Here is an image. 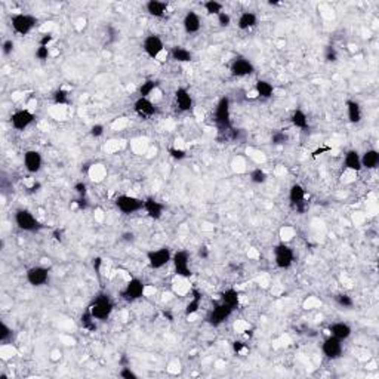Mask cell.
<instances>
[{
	"label": "cell",
	"mask_w": 379,
	"mask_h": 379,
	"mask_svg": "<svg viewBox=\"0 0 379 379\" xmlns=\"http://www.w3.org/2000/svg\"><path fill=\"white\" fill-rule=\"evenodd\" d=\"M113 308H114V304H113L111 298L105 293H101L92 301L87 311L90 313V316L95 320H107L111 316Z\"/></svg>",
	"instance_id": "obj_1"
},
{
	"label": "cell",
	"mask_w": 379,
	"mask_h": 379,
	"mask_svg": "<svg viewBox=\"0 0 379 379\" xmlns=\"http://www.w3.org/2000/svg\"><path fill=\"white\" fill-rule=\"evenodd\" d=\"M215 123L221 132L231 129V113H230V99L222 96L215 108Z\"/></svg>",
	"instance_id": "obj_2"
},
{
	"label": "cell",
	"mask_w": 379,
	"mask_h": 379,
	"mask_svg": "<svg viewBox=\"0 0 379 379\" xmlns=\"http://www.w3.org/2000/svg\"><path fill=\"white\" fill-rule=\"evenodd\" d=\"M293 261H295V254L289 244L280 243L274 247V262L279 268L288 270L289 267H292Z\"/></svg>",
	"instance_id": "obj_3"
},
{
	"label": "cell",
	"mask_w": 379,
	"mask_h": 379,
	"mask_svg": "<svg viewBox=\"0 0 379 379\" xmlns=\"http://www.w3.org/2000/svg\"><path fill=\"white\" fill-rule=\"evenodd\" d=\"M15 224L20 230L23 231H29V233H34L39 231L42 228L40 222L34 218V215L27 210V209H20L15 213Z\"/></svg>",
	"instance_id": "obj_4"
},
{
	"label": "cell",
	"mask_w": 379,
	"mask_h": 379,
	"mask_svg": "<svg viewBox=\"0 0 379 379\" xmlns=\"http://www.w3.org/2000/svg\"><path fill=\"white\" fill-rule=\"evenodd\" d=\"M147 261H148V265L153 270H160L168 262L172 261V252H171L169 247H160V249H156V250H148L147 252Z\"/></svg>",
	"instance_id": "obj_5"
},
{
	"label": "cell",
	"mask_w": 379,
	"mask_h": 379,
	"mask_svg": "<svg viewBox=\"0 0 379 379\" xmlns=\"http://www.w3.org/2000/svg\"><path fill=\"white\" fill-rule=\"evenodd\" d=\"M11 24L15 33L26 36L29 34L37 24V18H34L30 14H17L11 18Z\"/></svg>",
	"instance_id": "obj_6"
},
{
	"label": "cell",
	"mask_w": 379,
	"mask_h": 379,
	"mask_svg": "<svg viewBox=\"0 0 379 379\" xmlns=\"http://www.w3.org/2000/svg\"><path fill=\"white\" fill-rule=\"evenodd\" d=\"M116 206L121 213L131 215V213H135V212H138L144 207V200H141L138 197H134V196L121 194L116 199Z\"/></svg>",
	"instance_id": "obj_7"
},
{
	"label": "cell",
	"mask_w": 379,
	"mask_h": 379,
	"mask_svg": "<svg viewBox=\"0 0 379 379\" xmlns=\"http://www.w3.org/2000/svg\"><path fill=\"white\" fill-rule=\"evenodd\" d=\"M144 292H146V285L143 280L140 279H131L128 282V285L124 286V289L121 291V298L124 301H137L140 298L144 296Z\"/></svg>",
	"instance_id": "obj_8"
},
{
	"label": "cell",
	"mask_w": 379,
	"mask_h": 379,
	"mask_svg": "<svg viewBox=\"0 0 379 379\" xmlns=\"http://www.w3.org/2000/svg\"><path fill=\"white\" fill-rule=\"evenodd\" d=\"M172 262H174V268L175 273L181 277H190L191 276V270H190V255L187 250H178L176 254L172 257Z\"/></svg>",
	"instance_id": "obj_9"
},
{
	"label": "cell",
	"mask_w": 379,
	"mask_h": 379,
	"mask_svg": "<svg viewBox=\"0 0 379 379\" xmlns=\"http://www.w3.org/2000/svg\"><path fill=\"white\" fill-rule=\"evenodd\" d=\"M305 188L301 184H293L289 190V202L298 213L305 212Z\"/></svg>",
	"instance_id": "obj_10"
},
{
	"label": "cell",
	"mask_w": 379,
	"mask_h": 379,
	"mask_svg": "<svg viewBox=\"0 0 379 379\" xmlns=\"http://www.w3.org/2000/svg\"><path fill=\"white\" fill-rule=\"evenodd\" d=\"M26 279H27V282H29L31 286H36V288H37V286H43V285H46L48 280H49V270H48L46 267H40V265L31 267V268L27 270Z\"/></svg>",
	"instance_id": "obj_11"
},
{
	"label": "cell",
	"mask_w": 379,
	"mask_h": 379,
	"mask_svg": "<svg viewBox=\"0 0 379 379\" xmlns=\"http://www.w3.org/2000/svg\"><path fill=\"white\" fill-rule=\"evenodd\" d=\"M36 116L29 110H17L11 116V123L17 131H24L34 121Z\"/></svg>",
	"instance_id": "obj_12"
},
{
	"label": "cell",
	"mask_w": 379,
	"mask_h": 379,
	"mask_svg": "<svg viewBox=\"0 0 379 379\" xmlns=\"http://www.w3.org/2000/svg\"><path fill=\"white\" fill-rule=\"evenodd\" d=\"M143 49H144V52H146L150 58H154V59H156V58L163 52L165 45H163V40H162L159 36L150 34V36H147V37L144 39Z\"/></svg>",
	"instance_id": "obj_13"
},
{
	"label": "cell",
	"mask_w": 379,
	"mask_h": 379,
	"mask_svg": "<svg viewBox=\"0 0 379 379\" xmlns=\"http://www.w3.org/2000/svg\"><path fill=\"white\" fill-rule=\"evenodd\" d=\"M233 308L231 307H228V305H225L224 302H221V304H218L210 313H209V316H207V321H209V324H212V326H219V324H222L231 314H233Z\"/></svg>",
	"instance_id": "obj_14"
},
{
	"label": "cell",
	"mask_w": 379,
	"mask_h": 379,
	"mask_svg": "<svg viewBox=\"0 0 379 379\" xmlns=\"http://www.w3.org/2000/svg\"><path fill=\"white\" fill-rule=\"evenodd\" d=\"M230 71L234 77H246V76H250L255 73V67L246 58H235L231 62Z\"/></svg>",
	"instance_id": "obj_15"
},
{
	"label": "cell",
	"mask_w": 379,
	"mask_h": 379,
	"mask_svg": "<svg viewBox=\"0 0 379 379\" xmlns=\"http://www.w3.org/2000/svg\"><path fill=\"white\" fill-rule=\"evenodd\" d=\"M321 351L326 358H330V360L339 358L342 354V341L330 335L327 339H324L321 345Z\"/></svg>",
	"instance_id": "obj_16"
},
{
	"label": "cell",
	"mask_w": 379,
	"mask_h": 379,
	"mask_svg": "<svg viewBox=\"0 0 379 379\" xmlns=\"http://www.w3.org/2000/svg\"><path fill=\"white\" fill-rule=\"evenodd\" d=\"M134 110H135V113H137L140 117H143V118H150V117H153V116L157 113V107H156L148 98H143V96H140V98L135 101Z\"/></svg>",
	"instance_id": "obj_17"
},
{
	"label": "cell",
	"mask_w": 379,
	"mask_h": 379,
	"mask_svg": "<svg viewBox=\"0 0 379 379\" xmlns=\"http://www.w3.org/2000/svg\"><path fill=\"white\" fill-rule=\"evenodd\" d=\"M43 165V159L42 154L36 150H29L24 153V166L27 169V172L30 174H36L42 169Z\"/></svg>",
	"instance_id": "obj_18"
},
{
	"label": "cell",
	"mask_w": 379,
	"mask_h": 379,
	"mask_svg": "<svg viewBox=\"0 0 379 379\" xmlns=\"http://www.w3.org/2000/svg\"><path fill=\"white\" fill-rule=\"evenodd\" d=\"M175 102L181 111H190L193 108V98L185 87H178L175 90Z\"/></svg>",
	"instance_id": "obj_19"
},
{
	"label": "cell",
	"mask_w": 379,
	"mask_h": 379,
	"mask_svg": "<svg viewBox=\"0 0 379 379\" xmlns=\"http://www.w3.org/2000/svg\"><path fill=\"white\" fill-rule=\"evenodd\" d=\"M144 209L147 212V215L151 218V219H160L162 215H163V204L160 202H157L154 197H147L144 200Z\"/></svg>",
	"instance_id": "obj_20"
},
{
	"label": "cell",
	"mask_w": 379,
	"mask_h": 379,
	"mask_svg": "<svg viewBox=\"0 0 379 379\" xmlns=\"http://www.w3.org/2000/svg\"><path fill=\"white\" fill-rule=\"evenodd\" d=\"M182 26H184V30L188 33V34H194L200 30L202 27V21H200V17L194 12V11H190L185 14L184 17V21H182Z\"/></svg>",
	"instance_id": "obj_21"
},
{
	"label": "cell",
	"mask_w": 379,
	"mask_h": 379,
	"mask_svg": "<svg viewBox=\"0 0 379 379\" xmlns=\"http://www.w3.org/2000/svg\"><path fill=\"white\" fill-rule=\"evenodd\" d=\"M329 332H330L332 336H335V338H338L341 341H345V339H348L351 336L352 329H351L350 324H347L344 321H336V323L329 326Z\"/></svg>",
	"instance_id": "obj_22"
},
{
	"label": "cell",
	"mask_w": 379,
	"mask_h": 379,
	"mask_svg": "<svg viewBox=\"0 0 379 379\" xmlns=\"http://www.w3.org/2000/svg\"><path fill=\"white\" fill-rule=\"evenodd\" d=\"M146 9L147 12L151 15V17H156V18H163L166 11H168V3L166 2H162V0H148L147 5H146Z\"/></svg>",
	"instance_id": "obj_23"
},
{
	"label": "cell",
	"mask_w": 379,
	"mask_h": 379,
	"mask_svg": "<svg viewBox=\"0 0 379 379\" xmlns=\"http://www.w3.org/2000/svg\"><path fill=\"white\" fill-rule=\"evenodd\" d=\"M361 168L364 169H375L379 165V153L376 150H366L363 156H360Z\"/></svg>",
	"instance_id": "obj_24"
},
{
	"label": "cell",
	"mask_w": 379,
	"mask_h": 379,
	"mask_svg": "<svg viewBox=\"0 0 379 379\" xmlns=\"http://www.w3.org/2000/svg\"><path fill=\"white\" fill-rule=\"evenodd\" d=\"M344 165H345V168L350 169V171H354V172L361 171L363 168H361V160H360L358 151H355V150L347 151L345 159H344Z\"/></svg>",
	"instance_id": "obj_25"
},
{
	"label": "cell",
	"mask_w": 379,
	"mask_h": 379,
	"mask_svg": "<svg viewBox=\"0 0 379 379\" xmlns=\"http://www.w3.org/2000/svg\"><path fill=\"white\" fill-rule=\"evenodd\" d=\"M258 24V17L254 12H243L237 20V27L240 30H249Z\"/></svg>",
	"instance_id": "obj_26"
},
{
	"label": "cell",
	"mask_w": 379,
	"mask_h": 379,
	"mask_svg": "<svg viewBox=\"0 0 379 379\" xmlns=\"http://www.w3.org/2000/svg\"><path fill=\"white\" fill-rule=\"evenodd\" d=\"M347 116H348V120L351 123H360L361 121V107L357 101H352V99H348L347 101Z\"/></svg>",
	"instance_id": "obj_27"
},
{
	"label": "cell",
	"mask_w": 379,
	"mask_h": 379,
	"mask_svg": "<svg viewBox=\"0 0 379 379\" xmlns=\"http://www.w3.org/2000/svg\"><path fill=\"white\" fill-rule=\"evenodd\" d=\"M221 302H224L225 305H228V307H231L233 310H235V308L238 307V304H240V293H238L235 289L230 288V289H227V291L222 292V295H221Z\"/></svg>",
	"instance_id": "obj_28"
},
{
	"label": "cell",
	"mask_w": 379,
	"mask_h": 379,
	"mask_svg": "<svg viewBox=\"0 0 379 379\" xmlns=\"http://www.w3.org/2000/svg\"><path fill=\"white\" fill-rule=\"evenodd\" d=\"M255 90H257V95L260 98H264V99H268L273 96L274 93V87L270 82L267 80H258L257 85H255Z\"/></svg>",
	"instance_id": "obj_29"
},
{
	"label": "cell",
	"mask_w": 379,
	"mask_h": 379,
	"mask_svg": "<svg viewBox=\"0 0 379 379\" xmlns=\"http://www.w3.org/2000/svg\"><path fill=\"white\" fill-rule=\"evenodd\" d=\"M171 57H172V59H175V61H178V62H190V61L193 59V54H191L188 49L182 48V46H175V48H172Z\"/></svg>",
	"instance_id": "obj_30"
},
{
	"label": "cell",
	"mask_w": 379,
	"mask_h": 379,
	"mask_svg": "<svg viewBox=\"0 0 379 379\" xmlns=\"http://www.w3.org/2000/svg\"><path fill=\"white\" fill-rule=\"evenodd\" d=\"M292 124L295 126V128H299V129H305L308 126V118H307V114L302 111V110H295L292 117Z\"/></svg>",
	"instance_id": "obj_31"
},
{
	"label": "cell",
	"mask_w": 379,
	"mask_h": 379,
	"mask_svg": "<svg viewBox=\"0 0 379 379\" xmlns=\"http://www.w3.org/2000/svg\"><path fill=\"white\" fill-rule=\"evenodd\" d=\"M200 301H202V295L197 291H193V299L185 307V316L196 314L199 311V308H200Z\"/></svg>",
	"instance_id": "obj_32"
},
{
	"label": "cell",
	"mask_w": 379,
	"mask_h": 379,
	"mask_svg": "<svg viewBox=\"0 0 379 379\" xmlns=\"http://www.w3.org/2000/svg\"><path fill=\"white\" fill-rule=\"evenodd\" d=\"M157 86H159V82H156V80H147V82H144V83L141 85V87H140V95H141L143 98H148V96L157 89Z\"/></svg>",
	"instance_id": "obj_33"
},
{
	"label": "cell",
	"mask_w": 379,
	"mask_h": 379,
	"mask_svg": "<svg viewBox=\"0 0 379 379\" xmlns=\"http://www.w3.org/2000/svg\"><path fill=\"white\" fill-rule=\"evenodd\" d=\"M204 9L207 14L210 15H219L222 12V3L216 2V0H207V2H204Z\"/></svg>",
	"instance_id": "obj_34"
},
{
	"label": "cell",
	"mask_w": 379,
	"mask_h": 379,
	"mask_svg": "<svg viewBox=\"0 0 379 379\" xmlns=\"http://www.w3.org/2000/svg\"><path fill=\"white\" fill-rule=\"evenodd\" d=\"M12 336H14L12 329H11L5 321H2V326H0V342H2V344H8V342L12 339Z\"/></svg>",
	"instance_id": "obj_35"
},
{
	"label": "cell",
	"mask_w": 379,
	"mask_h": 379,
	"mask_svg": "<svg viewBox=\"0 0 379 379\" xmlns=\"http://www.w3.org/2000/svg\"><path fill=\"white\" fill-rule=\"evenodd\" d=\"M250 181L254 184H264L267 181V174L261 168H257L250 172Z\"/></svg>",
	"instance_id": "obj_36"
},
{
	"label": "cell",
	"mask_w": 379,
	"mask_h": 379,
	"mask_svg": "<svg viewBox=\"0 0 379 379\" xmlns=\"http://www.w3.org/2000/svg\"><path fill=\"white\" fill-rule=\"evenodd\" d=\"M335 301H336V304H338L339 307H342V308H351V307L354 305L352 298H351L350 295H347V293H339V295H336V296H335Z\"/></svg>",
	"instance_id": "obj_37"
},
{
	"label": "cell",
	"mask_w": 379,
	"mask_h": 379,
	"mask_svg": "<svg viewBox=\"0 0 379 379\" xmlns=\"http://www.w3.org/2000/svg\"><path fill=\"white\" fill-rule=\"evenodd\" d=\"M54 98V102L57 105H62V104H67L68 102V92L64 90V89H57L52 95Z\"/></svg>",
	"instance_id": "obj_38"
},
{
	"label": "cell",
	"mask_w": 379,
	"mask_h": 379,
	"mask_svg": "<svg viewBox=\"0 0 379 379\" xmlns=\"http://www.w3.org/2000/svg\"><path fill=\"white\" fill-rule=\"evenodd\" d=\"M288 140H289V137H288L285 132H282V131L274 132L273 137H271V143H273L274 146H283V144L288 143Z\"/></svg>",
	"instance_id": "obj_39"
},
{
	"label": "cell",
	"mask_w": 379,
	"mask_h": 379,
	"mask_svg": "<svg viewBox=\"0 0 379 379\" xmlns=\"http://www.w3.org/2000/svg\"><path fill=\"white\" fill-rule=\"evenodd\" d=\"M324 59H326L327 62H335V61L338 59V54H336V51H335L333 46H327V48H326V51H324Z\"/></svg>",
	"instance_id": "obj_40"
},
{
	"label": "cell",
	"mask_w": 379,
	"mask_h": 379,
	"mask_svg": "<svg viewBox=\"0 0 379 379\" xmlns=\"http://www.w3.org/2000/svg\"><path fill=\"white\" fill-rule=\"evenodd\" d=\"M36 58L40 59V61H45L49 58V48L48 46H39L36 49Z\"/></svg>",
	"instance_id": "obj_41"
},
{
	"label": "cell",
	"mask_w": 379,
	"mask_h": 379,
	"mask_svg": "<svg viewBox=\"0 0 379 379\" xmlns=\"http://www.w3.org/2000/svg\"><path fill=\"white\" fill-rule=\"evenodd\" d=\"M118 375H120V378H123V379H137V378H138V375H137L134 370H131V367H123Z\"/></svg>",
	"instance_id": "obj_42"
},
{
	"label": "cell",
	"mask_w": 379,
	"mask_h": 379,
	"mask_svg": "<svg viewBox=\"0 0 379 379\" xmlns=\"http://www.w3.org/2000/svg\"><path fill=\"white\" fill-rule=\"evenodd\" d=\"M218 17V24L221 26V27H228L230 24H231V17L227 14V12H221L219 15H216Z\"/></svg>",
	"instance_id": "obj_43"
},
{
	"label": "cell",
	"mask_w": 379,
	"mask_h": 379,
	"mask_svg": "<svg viewBox=\"0 0 379 379\" xmlns=\"http://www.w3.org/2000/svg\"><path fill=\"white\" fill-rule=\"evenodd\" d=\"M14 48H15V43H14L12 40H5L3 45H2V52H3V55H11L12 51H14Z\"/></svg>",
	"instance_id": "obj_44"
},
{
	"label": "cell",
	"mask_w": 379,
	"mask_h": 379,
	"mask_svg": "<svg viewBox=\"0 0 379 379\" xmlns=\"http://www.w3.org/2000/svg\"><path fill=\"white\" fill-rule=\"evenodd\" d=\"M102 134H104V126L102 124H93L90 128V135L93 138H99V137H102Z\"/></svg>",
	"instance_id": "obj_45"
},
{
	"label": "cell",
	"mask_w": 379,
	"mask_h": 379,
	"mask_svg": "<svg viewBox=\"0 0 379 379\" xmlns=\"http://www.w3.org/2000/svg\"><path fill=\"white\" fill-rule=\"evenodd\" d=\"M169 154L174 157V159H176V160H182V159H185V151L184 150H179V148H169Z\"/></svg>",
	"instance_id": "obj_46"
},
{
	"label": "cell",
	"mask_w": 379,
	"mask_h": 379,
	"mask_svg": "<svg viewBox=\"0 0 379 379\" xmlns=\"http://www.w3.org/2000/svg\"><path fill=\"white\" fill-rule=\"evenodd\" d=\"M74 190H76V193L79 194V197H85L86 193H87V185H86L85 182H77V184L74 185Z\"/></svg>",
	"instance_id": "obj_47"
},
{
	"label": "cell",
	"mask_w": 379,
	"mask_h": 379,
	"mask_svg": "<svg viewBox=\"0 0 379 379\" xmlns=\"http://www.w3.org/2000/svg\"><path fill=\"white\" fill-rule=\"evenodd\" d=\"M51 42H52V34H51V33H46V34H43V37L40 39V46H48Z\"/></svg>",
	"instance_id": "obj_48"
},
{
	"label": "cell",
	"mask_w": 379,
	"mask_h": 379,
	"mask_svg": "<svg viewBox=\"0 0 379 379\" xmlns=\"http://www.w3.org/2000/svg\"><path fill=\"white\" fill-rule=\"evenodd\" d=\"M101 264H102V260H101V258H95V260H93V268H95L96 273H99Z\"/></svg>",
	"instance_id": "obj_49"
},
{
	"label": "cell",
	"mask_w": 379,
	"mask_h": 379,
	"mask_svg": "<svg viewBox=\"0 0 379 379\" xmlns=\"http://www.w3.org/2000/svg\"><path fill=\"white\" fill-rule=\"evenodd\" d=\"M243 348H244V344H243V342H234V344H233V350H234L235 352H240Z\"/></svg>",
	"instance_id": "obj_50"
},
{
	"label": "cell",
	"mask_w": 379,
	"mask_h": 379,
	"mask_svg": "<svg viewBox=\"0 0 379 379\" xmlns=\"http://www.w3.org/2000/svg\"><path fill=\"white\" fill-rule=\"evenodd\" d=\"M207 255H209V252H207V247H200V250H199V257H202V258H207Z\"/></svg>",
	"instance_id": "obj_51"
},
{
	"label": "cell",
	"mask_w": 379,
	"mask_h": 379,
	"mask_svg": "<svg viewBox=\"0 0 379 379\" xmlns=\"http://www.w3.org/2000/svg\"><path fill=\"white\" fill-rule=\"evenodd\" d=\"M123 240L124 241H132L134 240V234L132 233H124L123 234Z\"/></svg>",
	"instance_id": "obj_52"
}]
</instances>
